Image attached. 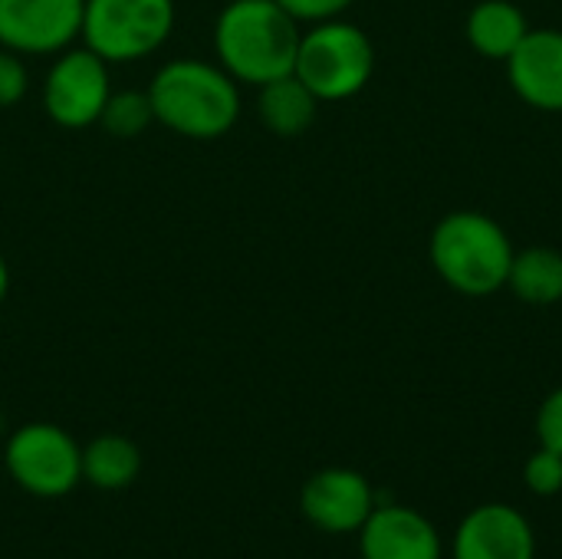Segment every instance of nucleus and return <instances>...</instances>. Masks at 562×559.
<instances>
[{"instance_id":"obj_1","label":"nucleus","mask_w":562,"mask_h":559,"mask_svg":"<svg viewBox=\"0 0 562 559\" xmlns=\"http://www.w3.org/2000/svg\"><path fill=\"white\" fill-rule=\"evenodd\" d=\"M145 89L155 122L194 142L224 138L244 112L240 82L221 63L198 56L168 59Z\"/></svg>"},{"instance_id":"obj_2","label":"nucleus","mask_w":562,"mask_h":559,"mask_svg":"<svg viewBox=\"0 0 562 559\" xmlns=\"http://www.w3.org/2000/svg\"><path fill=\"white\" fill-rule=\"evenodd\" d=\"M303 23L277 0H227L214 20V56L240 86L290 76Z\"/></svg>"},{"instance_id":"obj_3","label":"nucleus","mask_w":562,"mask_h":559,"mask_svg":"<svg viewBox=\"0 0 562 559\" xmlns=\"http://www.w3.org/2000/svg\"><path fill=\"white\" fill-rule=\"evenodd\" d=\"M428 260L445 287L461 297L484 300L507 287L514 241L501 221L484 211H448L428 237Z\"/></svg>"},{"instance_id":"obj_4","label":"nucleus","mask_w":562,"mask_h":559,"mask_svg":"<svg viewBox=\"0 0 562 559\" xmlns=\"http://www.w3.org/2000/svg\"><path fill=\"white\" fill-rule=\"evenodd\" d=\"M375 72V46L369 33L342 16L310 23L300 33L293 76L319 102H346L359 96Z\"/></svg>"},{"instance_id":"obj_5","label":"nucleus","mask_w":562,"mask_h":559,"mask_svg":"<svg viewBox=\"0 0 562 559\" xmlns=\"http://www.w3.org/2000/svg\"><path fill=\"white\" fill-rule=\"evenodd\" d=\"M175 23V0H86L79 40L109 66L142 63L171 40Z\"/></svg>"},{"instance_id":"obj_6","label":"nucleus","mask_w":562,"mask_h":559,"mask_svg":"<svg viewBox=\"0 0 562 559\" xmlns=\"http://www.w3.org/2000/svg\"><path fill=\"white\" fill-rule=\"evenodd\" d=\"M3 465L10 481L40 501L69 497L82 481V448L53 422H30L10 432Z\"/></svg>"},{"instance_id":"obj_7","label":"nucleus","mask_w":562,"mask_h":559,"mask_svg":"<svg viewBox=\"0 0 562 559\" xmlns=\"http://www.w3.org/2000/svg\"><path fill=\"white\" fill-rule=\"evenodd\" d=\"M109 96H112V66L82 43L53 56L40 89L43 112L59 128L99 125Z\"/></svg>"},{"instance_id":"obj_8","label":"nucleus","mask_w":562,"mask_h":559,"mask_svg":"<svg viewBox=\"0 0 562 559\" xmlns=\"http://www.w3.org/2000/svg\"><path fill=\"white\" fill-rule=\"evenodd\" d=\"M86 0H0V46L56 56L79 43Z\"/></svg>"},{"instance_id":"obj_9","label":"nucleus","mask_w":562,"mask_h":559,"mask_svg":"<svg viewBox=\"0 0 562 559\" xmlns=\"http://www.w3.org/2000/svg\"><path fill=\"white\" fill-rule=\"evenodd\" d=\"M300 511L306 524L323 534H359L375 511V491L369 478L352 468H323L303 484Z\"/></svg>"},{"instance_id":"obj_10","label":"nucleus","mask_w":562,"mask_h":559,"mask_svg":"<svg viewBox=\"0 0 562 559\" xmlns=\"http://www.w3.org/2000/svg\"><path fill=\"white\" fill-rule=\"evenodd\" d=\"M451 559H537L533 524L514 504H481L461 517Z\"/></svg>"},{"instance_id":"obj_11","label":"nucleus","mask_w":562,"mask_h":559,"mask_svg":"<svg viewBox=\"0 0 562 559\" xmlns=\"http://www.w3.org/2000/svg\"><path fill=\"white\" fill-rule=\"evenodd\" d=\"M362 559H441L445 540L438 527L415 507L375 504L369 521L359 527Z\"/></svg>"},{"instance_id":"obj_12","label":"nucleus","mask_w":562,"mask_h":559,"mask_svg":"<svg viewBox=\"0 0 562 559\" xmlns=\"http://www.w3.org/2000/svg\"><path fill=\"white\" fill-rule=\"evenodd\" d=\"M510 89L540 112H562V30L540 26L504 59Z\"/></svg>"},{"instance_id":"obj_13","label":"nucleus","mask_w":562,"mask_h":559,"mask_svg":"<svg viewBox=\"0 0 562 559\" xmlns=\"http://www.w3.org/2000/svg\"><path fill=\"white\" fill-rule=\"evenodd\" d=\"M464 33L474 53L504 63L524 43L530 23L514 0H477L464 20Z\"/></svg>"},{"instance_id":"obj_14","label":"nucleus","mask_w":562,"mask_h":559,"mask_svg":"<svg viewBox=\"0 0 562 559\" xmlns=\"http://www.w3.org/2000/svg\"><path fill=\"white\" fill-rule=\"evenodd\" d=\"M319 105L323 102L293 72L257 86V119L263 122L267 132L280 138L303 135L316 122Z\"/></svg>"},{"instance_id":"obj_15","label":"nucleus","mask_w":562,"mask_h":559,"mask_svg":"<svg viewBox=\"0 0 562 559\" xmlns=\"http://www.w3.org/2000/svg\"><path fill=\"white\" fill-rule=\"evenodd\" d=\"M504 290H510L527 306L562 303V250L547 244L514 250V264Z\"/></svg>"},{"instance_id":"obj_16","label":"nucleus","mask_w":562,"mask_h":559,"mask_svg":"<svg viewBox=\"0 0 562 559\" xmlns=\"http://www.w3.org/2000/svg\"><path fill=\"white\" fill-rule=\"evenodd\" d=\"M142 474V451L125 435H95L82 445V481L95 491H125Z\"/></svg>"},{"instance_id":"obj_17","label":"nucleus","mask_w":562,"mask_h":559,"mask_svg":"<svg viewBox=\"0 0 562 559\" xmlns=\"http://www.w3.org/2000/svg\"><path fill=\"white\" fill-rule=\"evenodd\" d=\"M99 125L112 138H138L155 125V109L148 99V89H112Z\"/></svg>"},{"instance_id":"obj_18","label":"nucleus","mask_w":562,"mask_h":559,"mask_svg":"<svg viewBox=\"0 0 562 559\" xmlns=\"http://www.w3.org/2000/svg\"><path fill=\"white\" fill-rule=\"evenodd\" d=\"M524 484L537 497H557L562 491V455L540 445L524 465Z\"/></svg>"},{"instance_id":"obj_19","label":"nucleus","mask_w":562,"mask_h":559,"mask_svg":"<svg viewBox=\"0 0 562 559\" xmlns=\"http://www.w3.org/2000/svg\"><path fill=\"white\" fill-rule=\"evenodd\" d=\"M30 89V69L26 56L0 46V109H13Z\"/></svg>"},{"instance_id":"obj_20","label":"nucleus","mask_w":562,"mask_h":559,"mask_svg":"<svg viewBox=\"0 0 562 559\" xmlns=\"http://www.w3.org/2000/svg\"><path fill=\"white\" fill-rule=\"evenodd\" d=\"M537 441L550 451L562 455V385L553 389L537 412Z\"/></svg>"},{"instance_id":"obj_21","label":"nucleus","mask_w":562,"mask_h":559,"mask_svg":"<svg viewBox=\"0 0 562 559\" xmlns=\"http://www.w3.org/2000/svg\"><path fill=\"white\" fill-rule=\"evenodd\" d=\"M293 20H300L303 26L310 23H323V20H336L342 16L356 0H277Z\"/></svg>"},{"instance_id":"obj_22","label":"nucleus","mask_w":562,"mask_h":559,"mask_svg":"<svg viewBox=\"0 0 562 559\" xmlns=\"http://www.w3.org/2000/svg\"><path fill=\"white\" fill-rule=\"evenodd\" d=\"M7 293H10V267H7V257L0 254V306L7 300Z\"/></svg>"},{"instance_id":"obj_23","label":"nucleus","mask_w":562,"mask_h":559,"mask_svg":"<svg viewBox=\"0 0 562 559\" xmlns=\"http://www.w3.org/2000/svg\"><path fill=\"white\" fill-rule=\"evenodd\" d=\"M0 435H3V412H0Z\"/></svg>"}]
</instances>
